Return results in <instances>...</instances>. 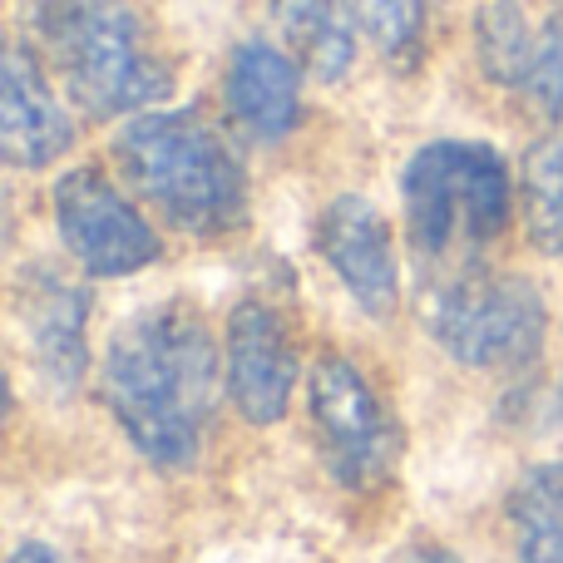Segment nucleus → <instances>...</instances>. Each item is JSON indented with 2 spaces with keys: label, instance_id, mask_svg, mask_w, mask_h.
<instances>
[{
  "label": "nucleus",
  "instance_id": "6e6552de",
  "mask_svg": "<svg viewBox=\"0 0 563 563\" xmlns=\"http://www.w3.org/2000/svg\"><path fill=\"white\" fill-rule=\"evenodd\" d=\"M297 346H291L287 321L267 301H238L228 317L223 341V376L238 416L253 426H273L287 416L291 386H297Z\"/></svg>",
  "mask_w": 563,
  "mask_h": 563
},
{
  "label": "nucleus",
  "instance_id": "ddd939ff",
  "mask_svg": "<svg viewBox=\"0 0 563 563\" xmlns=\"http://www.w3.org/2000/svg\"><path fill=\"white\" fill-rule=\"evenodd\" d=\"M282 49L311 79L331 85L356 59V10L351 0H273Z\"/></svg>",
  "mask_w": 563,
  "mask_h": 563
},
{
  "label": "nucleus",
  "instance_id": "39448f33",
  "mask_svg": "<svg viewBox=\"0 0 563 563\" xmlns=\"http://www.w3.org/2000/svg\"><path fill=\"white\" fill-rule=\"evenodd\" d=\"M544 301L534 282L499 273H455L430 287L426 327L455 361L475 371H519L544 346Z\"/></svg>",
  "mask_w": 563,
  "mask_h": 563
},
{
  "label": "nucleus",
  "instance_id": "2eb2a0df",
  "mask_svg": "<svg viewBox=\"0 0 563 563\" xmlns=\"http://www.w3.org/2000/svg\"><path fill=\"white\" fill-rule=\"evenodd\" d=\"M519 203H525V228L539 253L563 257V139L559 134L539 139L525 154Z\"/></svg>",
  "mask_w": 563,
  "mask_h": 563
},
{
  "label": "nucleus",
  "instance_id": "f03ea898",
  "mask_svg": "<svg viewBox=\"0 0 563 563\" xmlns=\"http://www.w3.org/2000/svg\"><path fill=\"white\" fill-rule=\"evenodd\" d=\"M119 178L188 238H223L247 223V178L228 139L188 109L134 114L114 139Z\"/></svg>",
  "mask_w": 563,
  "mask_h": 563
},
{
  "label": "nucleus",
  "instance_id": "f3484780",
  "mask_svg": "<svg viewBox=\"0 0 563 563\" xmlns=\"http://www.w3.org/2000/svg\"><path fill=\"white\" fill-rule=\"evenodd\" d=\"M356 30L390 69H416L426 49V0H351Z\"/></svg>",
  "mask_w": 563,
  "mask_h": 563
},
{
  "label": "nucleus",
  "instance_id": "9d476101",
  "mask_svg": "<svg viewBox=\"0 0 563 563\" xmlns=\"http://www.w3.org/2000/svg\"><path fill=\"white\" fill-rule=\"evenodd\" d=\"M75 144L65 104L55 99L40 59L25 45L5 49L0 65V154L10 168H49Z\"/></svg>",
  "mask_w": 563,
  "mask_h": 563
},
{
  "label": "nucleus",
  "instance_id": "0eeeda50",
  "mask_svg": "<svg viewBox=\"0 0 563 563\" xmlns=\"http://www.w3.org/2000/svg\"><path fill=\"white\" fill-rule=\"evenodd\" d=\"M55 223L89 277H129L158 257V238L99 168H69L55 184Z\"/></svg>",
  "mask_w": 563,
  "mask_h": 563
},
{
  "label": "nucleus",
  "instance_id": "9b49d317",
  "mask_svg": "<svg viewBox=\"0 0 563 563\" xmlns=\"http://www.w3.org/2000/svg\"><path fill=\"white\" fill-rule=\"evenodd\" d=\"M301 75L307 69L287 49L267 45V40L238 45L233 59H228V79H223V99H228L233 124L247 139H263V144L287 139L301 119Z\"/></svg>",
  "mask_w": 563,
  "mask_h": 563
},
{
  "label": "nucleus",
  "instance_id": "dca6fc26",
  "mask_svg": "<svg viewBox=\"0 0 563 563\" xmlns=\"http://www.w3.org/2000/svg\"><path fill=\"white\" fill-rule=\"evenodd\" d=\"M534 45L539 35L529 30L525 10L515 0H489L475 15V59L495 85L525 89L529 69H534Z\"/></svg>",
  "mask_w": 563,
  "mask_h": 563
},
{
  "label": "nucleus",
  "instance_id": "6ab92c4d",
  "mask_svg": "<svg viewBox=\"0 0 563 563\" xmlns=\"http://www.w3.org/2000/svg\"><path fill=\"white\" fill-rule=\"evenodd\" d=\"M386 563H460V559L440 544H410V549H400V554H390Z\"/></svg>",
  "mask_w": 563,
  "mask_h": 563
},
{
  "label": "nucleus",
  "instance_id": "20e7f679",
  "mask_svg": "<svg viewBox=\"0 0 563 563\" xmlns=\"http://www.w3.org/2000/svg\"><path fill=\"white\" fill-rule=\"evenodd\" d=\"M406 238L420 263L475 257L509 228L515 178L489 144L435 139L406 164Z\"/></svg>",
  "mask_w": 563,
  "mask_h": 563
},
{
  "label": "nucleus",
  "instance_id": "1a4fd4ad",
  "mask_svg": "<svg viewBox=\"0 0 563 563\" xmlns=\"http://www.w3.org/2000/svg\"><path fill=\"white\" fill-rule=\"evenodd\" d=\"M317 253L341 277V287L356 297L361 311L390 317L400 301V263L390 223L380 218L376 203L356 194H341L321 208L317 218Z\"/></svg>",
  "mask_w": 563,
  "mask_h": 563
},
{
  "label": "nucleus",
  "instance_id": "f8f14e48",
  "mask_svg": "<svg viewBox=\"0 0 563 563\" xmlns=\"http://www.w3.org/2000/svg\"><path fill=\"white\" fill-rule=\"evenodd\" d=\"M15 311L45 376H55L59 386L85 376V317H89L85 287H75L55 267H30L20 277Z\"/></svg>",
  "mask_w": 563,
  "mask_h": 563
},
{
  "label": "nucleus",
  "instance_id": "423d86ee",
  "mask_svg": "<svg viewBox=\"0 0 563 563\" xmlns=\"http://www.w3.org/2000/svg\"><path fill=\"white\" fill-rule=\"evenodd\" d=\"M321 460L341 489H380L400 470V426L346 356H321L307 380Z\"/></svg>",
  "mask_w": 563,
  "mask_h": 563
},
{
  "label": "nucleus",
  "instance_id": "4468645a",
  "mask_svg": "<svg viewBox=\"0 0 563 563\" xmlns=\"http://www.w3.org/2000/svg\"><path fill=\"white\" fill-rule=\"evenodd\" d=\"M509 529L525 563H563V460L534 465L509 489Z\"/></svg>",
  "mask_w": 563,
  "mask_h": 563
},
{
  "label": "nucleus",
  "instance_id": "412c9836",
  "mask_svg": "<svg viewBox=\"0 0 563 563\" xmlns=\"http://www.w3.org/2000/svg\"><path fill=\"white\" fill-rule=\"evenodd\" d=\"M559 410H563V380H559Z\"/></svg>",
  "mask_w": 563,
  "mask_h": 563
},
{
  "label": "nucleus",
  "instance_id": "7ed1b4c3",
  "mask_svg": "<svg viewBox=\"0 0 563 563\" xmlns=\"http://www.w3.org/2000/svg\"><path fill=\"white\" fill-rule=\"evenodd\" d=\"M40 49L89 119L148 114L174 89L168 65L124 0H45L35 15Z\"/></svg>",
  "mask_w": 563,
  "mask_h": 563
},
{
  "label": "nucleus",
  "instance_id": "a211bd4d",
  "mask_svg": "<svg viewBox=\"0 0 563 563\" xmlns=\"http://www.w3.org/2000/svg\"><path fill=\"white\" fill-rule=\"evenodd\" d=\"M525 95L534 99V109L549 124V134L563 139V10L549 15V25L539 30L534 69H529V79H525Z\"/></svg>",
  "mask_w": 563,
  "mask_h": 563
},
{
  "label": "nucleus",
  "instance_id": "aec40b11",
  "mask_svg": "<svg viewBox=\"0 0 563 563\" xmlns=\"http://www.w3.org/2000/svg\"><path fill=\"white\" fill-rule=\"evenodd\" d=\"M10 563H65V559H59L49 544H20L15 554H10Z\"/></svg>",
  "mask_w": 563,
  "mask_h": 563
},
{
  "label": "nucleus",
  "instance_id": "f257e3e1",
  "mask_svg": "<svg viewBox=\"0 0 563 563\" xmlns=\"http://www.w3.org/2000/svg\"><path fill=\"white\" fill-rule=\"evenodd\" d=\"M218 380H228L218 346L184 301L144 311L109 341L104 400L129 445L158 470H178L203 450Z\"/></svg>",
  "mask_w": 563,
  "mask_h": 563
}]
</instances>
